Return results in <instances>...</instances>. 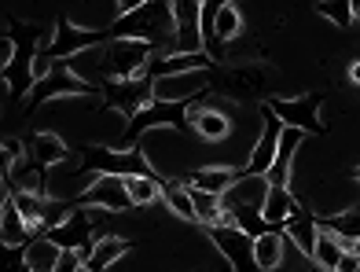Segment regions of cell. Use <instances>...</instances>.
<instances>
[{
  "mask_svg": "<svg viewBox=\"0 0 360 272\" xmlns=\"http://www.w3.org/2000/svg\"><path fill=\"white\" fill-rule=\"evenodd\" d=\"M92 59L100 63V74L103 85L107 82H143L147 67L155 59V48L143 44V41H125V37H114L103 48H92Z\"/></svg>",
  "mask_w": 360,
  "mask_h": 272,
  "instance_id": "obj_1",
  "label": "cell"
},
{
  "mask_svg": "<svg viewBox=\"0 0 360 272\" xmlns=\"http://www.w3.org/2000/svg\"><path fill=\"white\" fill-rule=\"evenodd\" d=\"M85 173H96V177H155V166L143 151H114V148H85V162H81Z\"/></svg>",
  "mask_w": 360,
  "mask_h": 272,
  "instance_id": "obj_2",
  "label": "cell"
},
{
  "mask_svg": "<svg viewBox=\"0 0 360 272\" xmlns=\"http://www.w3.org/2000/svg\"><path fill=\"white\" fill-rule=\"evenodd\" d=\"M103 44V34H92V30H81V26H70V19H56V41L48 44L44 37L37 41V52L48 56L52 63H67V59H77L92 52V48Z\"/></svg>",
  "mask_w": 360,
  "mask_h": 272,
  "instance_id": "obj_3",
  "label": "cell"
},
{
  "mask_svg": "<svg viewBox=\"0 0 360 272\" xmlns=\"http://www.w3.org/2000/svg\"><path fill=\"white\" fill-rule=\"evenodd\" d=\"M269 107L280 115V122L287 129H298V133H323V122H320V107H323V96L320 92H302V96H290V100H269Z\"/></svg>",
  "mask_w": 360,
  "mask_h": 272,
  "instance_id": "obj_4",
  "label": "cell"
},
{
  "mask_svg": "<svg viewBox=\"0 0 360 272\" xmlns=\"http://www.w3.org/2000/svg\"><path fill=\"white\" fill-rule=\"evenodd\" d=\"M210 243H214L221 250V258L228 261V268L232 272H261L257 261H254V235L243 232L236 225H217V228H206Z\"/></svg>",
  "mask_w": 360,
  "mask_h": 272,
  "instance_id": "obj_5",
  "label": "cell"
},
{
  "mask_svg": "<svg viewBox=\"0 0 360 272\" xmlns=\"http://www.w3.org/2000/svg\"><path fill=\"white\" fill-rule=\"evenodd\" d=\"M96 85H89L85 77H81L70 63H56V70L44 77V82L34 85V92H30V103H52V100H63V96H92Z\"/></svg>",
  "mask_w": 360,
  "mask_h": 272,
  "instance_id": "obj_6",
  "label": "cell"
},
{
  "mask_svg": "<svg viewBox=\"0 0 360 272\" xmlns=\"http://www.w3.org/2000/svg\"><path fill=\"white\" fill-rule=\"evenodd\" d=\"M103 100L110 110H118V115L136 118L140 110H147L155 103V82L151 77H143V82H107L103 85Z\"/></svg>",
  "mask_w": 360,
  "mask_h": 272,
  "instance_id": "obj_7",
  "label": "cell"
},
{
  "mask_svg": "<svg viewBox=\"0 0 360 272\" xmlns=\"http://www.w3.org/2000/svg\"><path fill=\"white\" fill-rule=\"evenodd\" d=\"M261 118H265V129H261L257 143H254V151L247 158V173H254V177H269V169L276 162V155H280V140H283V129L287 125L280 122V115L265 103L261 107Z\"/></svg>",
  "mask_w": 360,
  "mask_h": 272,
  "instance_id": "obj_8",
  "label": "cell"
},
{
  "mask_svg": "<svg viewBox=\"0 0 360 272\" xmlns=\"http://www.w3.org/2000/svg\"><path fill=\"white\" fill-rule=\"evenodd\" d=\"M173 56H206L202 41V4H173Z\"/></svg>",
  "mask_w": 360,
  "mask_h": 272,
  "instance_id": "obj_9",
  "label": "cell"
},
{
  "mask_svg": "<svg viewBox=\"0 0 360 272\" xmlns=\"http://www.w3.org/2000/svg\"><path fill=\"white\" fill-rule=\"evenodd\" d=\"M210 92V74L195 70V74H176V77H158L155 82V100L158 103H176V107H191V100Z\"/></svg>",
  "mask_w": 360,
  "mask_h": 272,
  "instance_id": "obj_10",
  "label": "cell"
},
{
  "mask_svg": "<svg viewBox=\"0 0 360 272\" xmlns=\"http://www.w3.org/2000/svg\"><path fill=\"white\" fill-rule=\"evenodd\" d=\"M77 206H92V210H107V214L129 210L133 202H129V191H125V177H100L81 191Z\"/></svg>",
  "mask_w": 360,
  "mask_h": 272,
  "instance_id": "obj_11",
  "label": "cell"
},
{
  "mask_svg": "<svg viewBox=\"0 0 360 272\" xmlns=\"http://www.w3.org/2000/svg\"><path fill=\"white\" fill-rule=\"evenodd\" d=\"M243 177H247V169H239V166H202V169L191 173L188 188H199V191H210V195L224 199Z\"/></svg>",
  "mask_w": 360,
  "mask_h": 272,
  "instance_id": "obj_12",
  "label": "cell"
},
{
  "mask_svg": "<svg viewBox=\"0 0 360 272\" xmlns=\"http://www.w3.org/2000/svg\"><path fill=\"white\" fill-rule=\"evenodd\" d=\"M298 214H302V206H298V199L290 195V188L272 184L269 195H265V206H261V217H265V225L287 232V225H290V221L298 217Z\"/></svg>",
  "mask_w": 360,
  "mask_h": 272,
  "instance_id": "obj_13",
  "label": "cell"
},
{
  "mask_svg": "<svg viewBox=\"0 0 360 272\" xmlns=\"http://www.w3.org/2000/svg\"><path fill=\"white\" fill-rule=\"evenodd\" d=\"M188 125L195 129V136L210 143H217L232 133V122H228L221 107H188Z\"/></svg>",
  "mask_w": 360,
  "mask_h": 272,
  "instance_id": "obj_14",
  "label": "cell"
},
{
  "mask_svg": "<svg viewBox=\"0 0 360 272\" xmlns=\"http://www.w3.org/2000/svg\"><path fill=\"white\" fill-rule=\"evenodd\" d=\"M63 250L59 243H52L48 235H37L30 239V243L22 247V272H56L59 261H63Z\"/></svg>",
  "mask_w": 360,
  "mask_h": 272,
  "instance_id": "obj_15",
  "label": "cell"
},
{
  "mask_svg": "<svg viewBox=\"0 0 360 272\" xmlns=\"http://www.w3.org/2000/svg\"><path fill=\"white\" fill-rule=\"evenodd\" d=\"M214 67V59L210 56H155L147 74H151V82L158 77H176V74H195V70H210Z\"/></svg>",
  "mask_w": 360,
  "mask_h": 272,
  "instance_id": "obj_16",
  "label": "cell"
},
{
  "mask_svg": "<svg viewBox=\"0 0 360 272\" xmlns=\"http://www.w3.org/2000/svg\"><path fill=\"white\" fill-rule=\"evenodd\" d=\"M0 217H4V221H0V239H4L8 250H19V247H26L30 239H34V235H30V225L22 221V214L15 210L8 188H4V206H0Z\"/></svg>",
  "mask_w": 360,
  "mask_h": 272,
  "instance_id": "obj_17",
  "label": "cell"
},
{
  "mask_svg": "<svg viewBox=\"0 0 360 272\" xmlns=\"http://www.w3.org/2000/svg\"><path fill=\"white\" fill-rule=\"evenodd\" d=\"M30 158H34V166H41V169H52V166H59V162H67L70 158V148L63 143L56 133H34V140H30Z\"/></svg>",
  "mask_w": 360,
  "mask_h": 272,
  "instance_id": "obj_18",
  "label": "cell"
},
{
  "mask_svg": "<svg viewBox=\"0 0 360 272\" xmlns=\"http://www.w3.org/2000/svg\"><path fill=\"white\" fill-rule=\"evenodd\" d=\"M287 258V232H265L254 239V261L261 272H276Z\"/></svg>",
  "mask_w": 360,
  "mask_h": 272,
  "instance_id": "obj_19",
  "label": "cell"
},
{
  "mask_svg": "<svg viewBox=\"0 0 360 272\" xmlns=\"http://www.w3.org/2000/svg\"><path fill=\"white\" fill-rule=\"evenodd\" d=\"M129 250H133V243H129V239H122V235H103V239H96V243H92L85 265H92L96 272H103V268H110L118 258H125Z\"/></svg>",
  "mask_w": 360,
  "mask_h": 272,
  "instance_id": "obj_20",
  "label": "cell"
},
{
  "mask_svg": "<svg viewBox=\"0 0 360 272\" xmlns=\"http://www.w3.org/2000/svg\"><path fill=\"white\" fill-rule=\"evenodd\" d=\"M320 228H327L331 235H338L342 243H353V239H360V202H353L349 210H338V214H331L327 221H316Z\"/></svg>",
  "mask_w": 360,
  "mask_h": 272,
  "instance_id": "obj_21",
  "label": "cell"
},
{
  "mask_svg": "<svg viewBox=\"0 0 360 272\" xmlns=\"http://www.w3.org/2000/svg\"><path fill=\"white\" fill-rule=\"evenodd\" d=\"M316 235H320V225H316V217H309V214H298L287 225V239L294 247H298L302 258H313V250H316Z\"/></svg>",
  "mask_w": 360,
  "mask_h": 272,
  "instance_id": "obj_22",
  "label": "cell"
},
{
  "mask_svg": "<svg viewBox=\"0 0 360 272\" xmlns=\"http://www.w3.org/2000/svg\"><path fill=\"white\" fill-rule=\"evenodd\" d=\"M346 243H342L338 235H331L327 228H320V235H316V250H313V261L320 265V268H327V272H335L338 268V261L346 258Z\"/></svg>",
  "mask_w": 360,
  "mask_h": 272,
  "instance_id": "obj_23",
  "label": "cell"
},
{
  "mask_svg": "<svg viewBox=\"0 0 360 272\" xmlns=\"http://www.w3.org/2000/svg\"><path fill=\"white\" fill-rule=\"evenodd\" d=\"M125 191L133 206H155L166 195V184H158V177H125Z\"/></svg>",
  "mask_w": 360,
  "mask_h": 272,
  "instance_id": "obj_24",
  "label": "cell"
},
{
  "mask_svg": "<svg viewBox=\"0 0 360 272\" xmlns=\"http://www.w3.org/2000/svg\"><path fill=\"white\" fill-rule=\"evenodd\" d=\"M214 26H217V41H221V44L236 41V37L243 34V11H239L236 4H217Z\"/></svg>",
  "mask_w": 360,
  "mask_h": 272,
  "instance_id": "obj_25",
  "label": "cell"
},
{
  "mask_svg": "<svg viewBox=\"0 0 360 272\" xmlns=\"http://www.w3.org/2000/svg\"><path fill=\"white\" fill-rule=\"evenodd\" d=\"M166 202L176 217L184 221H195V202H191V191L184 184H166Z\"/></svg>",
  "mask_w": 360,
  "mask_h": 272,
  "instance_id": "obj_26",
  "label": "cell"
},
{
  "mask_svg": "<svg viewBox=\"0 0 360 272\" xmlns=\"http://www.w3.org/2000/svg\"><path fill=\"white\" fill-rule=\"evenodd\" d=\"M316 11L323 15V19H331L335 26H353V19H356V4H316Z\"/></svg>",
  "mask_w": 360,
  "mask_h": 272,
  "instance_id": "obj_27",
  "label": "cell"
},
{
  "mask_svg": "<svg viewBox=\"0 0 360 272\" xmlns=\"http://www.w3.org/2000/svg\"><path fill=\"white\" fill-rule=\"evenodd\" d=\"M19 162H26V143L15 140V136H8V140H4V173H11Z\"/></svg>",
  "mask_w": 360,
  "mask_h": 272,
  "instance_id": "obj_28",
  "label": "cell"
},
{
  "mask_svg": "<svg viewBox=\"0 0 360 272\" xmlns=\"http://www.w3.org/2000/svg\"><path fill=\"white\" fill-rule=\"evenodd\" d=\"M335 272H360V258H356V254H349V250H346V258L338 261V268H335Z\"/></svg>",
  "mask_w": 360,
  "mask_h": 272,
  "instance_id": "obj_29",
  "label": "cell"
},
{
  "mask_svg": "<svg viewBox=\"0 0 360 272\" xmlns=\"http://www.w3.org/2000/svg\"><path fill=\"white\" fill-rule=\"evenodd\" d=\"M349 82L360 85V63H353V67H349Z\"/></svg>",
  "mask_w": 360,
  "mask_h": 272,
  "instance_id": "obj_30",
  "label": "cell"
},
{
  "mask_svg": "<svg viewBox=\"0 0 360 272\" xmlns=\"http://www.w3.org/2000/svg\"><path fill=\"white\" fill-rule=\"evenodd\" d=\"M349 254H356V258H360V239H353V243H349Z\"/></svg>",
  "mask_w": 360,
  "mask_h": 272,
  "instance_id": "obj_31",
  "label": "cell"
},
{
  "mask_svg": "<svg viewBox=\"0 0 360 272\" xmlns=\"http://www.w3.org/2000/svg\"><path fill=\"white\" fill-rule=\"evenodd\" d=\"M74 272H96V268H92V265H85V261H81V265H77Z\"/></svg>",
  "mask_w": 360,
  "mask_h": 272,
  "instance_id": "obj_32",
  "label": "cell"
},
{
  "mask_svg": "<svg viewBox=\"0 0 360 272\" xmlns=\"http://www.w3.org/2000/svg\"><path fill=\"white\" fill-rule=\"evenodd\" d=\"M356 184H360V166H356Z\"/></svg>",
  "mask_w": 360,
  "mask_h": 272,
  "instance_id": "obj_33",
  "label": "cell"
}]
</instances>
